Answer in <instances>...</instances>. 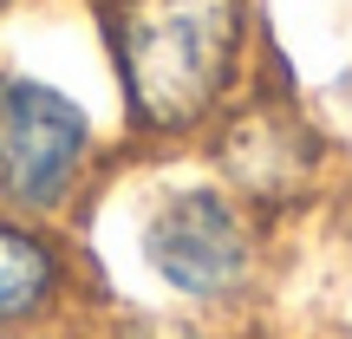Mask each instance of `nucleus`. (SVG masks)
<instances>
[{
    "label": "nucleus",
    "mask_w": 352,
    "mask_h": 339,
    "mask_svg": "<svg viewBox=\"0 0 352 339\" xmlns=\"http://www.w3.org/2000/svg\"><path fill=\"white\" fill-rule=\"evenodd\" d=\"M98 33L138 138H202L248 72L254 0H98Z\"/></svg>",
    "instance_id": "1"
},
{
    "label": "nucleus",
    "mask_w": 352,
    "mask_h": 339,
    "mask_svg": "<svg viewBox=\"0 0 352 339\" xmlns=\"http://www.w3.org/2000/svg\"><path fill=\"white\" fill-rule=\"evenodd\" d=\"M144 267L164 281L170 294L196 307H222L235 300L254 281L261 261V235H254V215L235 189L222 183H183L144 215Z\"/></svg>",
    "instance_id": "2"
},
{
    "label": "nucleus",
    "mask_w": 352,
    "mask_h": 339,
    "mask_svg": "<svg viewBox=\"0 0 352 339\" xmlns=\"http://www.w3.org/2000/svg\"><path fill=\"white\" fill-rule=\"evenodd\" d=\"M91 118L72 91L33 72H0V209L52 215L78 196L91 170Z\"/></svg>",
    "instance_id": "3"
},
{
    "label": "nucleus",
    "mask_w": 352,
    "mask_h": 339,
    "mask_svg": "<svg viewBox=\"0 0 352 339\" xmlns=\"http://www.w3.org/2000/svg\"><path fill=\"white\" fill-rule=\"evenodd\" d=\"M215 157H222L228 189L241 202H274L314 170V138L294 118V105L248 91V98H228L222 131H215Z\"/></svg>",
    "instance_id": "4"
},
{
    "label": "nucleus",
    "mask_w": 352,
    "mask_h": 339,
    "mask_svg": "<svg viewBox=\"0 0 352 339\" xmlns=\"http://www.w3.org/2000/svg\"><path fill=\"white\" fill-rule=\"evenodd\" d=\"M65 294V254L33 215L0 209V333L33 327Z\"/></svg>",
    "instance_id": "5"
}]
</instances>
